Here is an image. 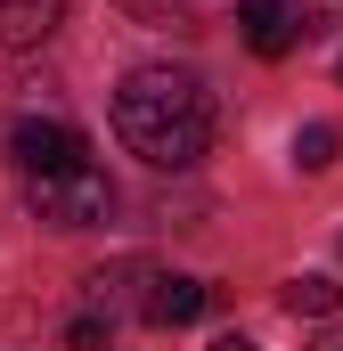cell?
<instances>
[{
	"label": "cell",
	"instance_id": "cell-4",
	"mask_svg": "<svg viewBox=\"0 0 343 351\" xmlns=\"http://www.w3.org/2000/svg\"><path fill=\"white\" fill-rule=\"evenodd\" d=\"M237 33H246L254 58H286L303 41V8H286V0H237Z\"/></svg>",
	"mask_w": 343,
	"mask_h": 351
},
{
	"label": "cell",
	"instance_id": "cell-3",
	"mask_svg": "<svg viewBox=\"0 0 343 351\" xmlns=\"http://www.w3.org/2000/svg\"><path fill=\"white\" fill-rule=\"evenodd\" d=\"M8 156H16V172H25V180H49V172L90 164V139L74 131V123H58V114H25V123L8 131Z\"/></svg>",
	"mask_w": 343,
	"mask_h": 351
},
{
	"label": "cell",
	"instance_id": "cell-2",
	"mask_svg": "<svg viewBox=\"0 0 343 351\" xmlns=\"http://www.w3.org/2000/svg\"><path fill=\"white\" fill-rule=\"evenodd\" d=\"M25 204H33V221H49V229H98V221L115 213V180L98 172V164H74V172L25 180Z\"/></svg>",
	"mask_w": 343,
	"mask_h": 351
},
{
	"label": "cell",
	"instance_id": "cell-7",
	"mask_svg": "<svg viewBox=\"0 0 343 351\" xmlns=\"http://www.w3.org/2000/svg\"><path fill=\"white\" fill-rule=\"evenodd\" d=\"M286 311H294V319H335L343 286L327 278V269H303V278H286Z\"/></svg>",
	"mask_w": 343,
	"mask_h": 351
},
{
	"label": "cell",
	"instance_id": "cell-9",
	"mask_svg": "<svg viewBox=\"0 0 343 351\" xmlns=\"http://www.w3.org/2000/svg\"><path fill=\"white\" fill-rule=\"evenodd\" d=\"M106 335H115V327H106L98 311H82V319H66V351H106Z\"/></svg>",
	"mask_w": 343,
	"mask_h": 351
},
{
	"label": "cell",
	"instance_id": "cell-13",
	"mask_svg": "<svg viewBox=\"0 0 343 351\" xmlns=\"http://www.w3.org/2000/svg\"><path fill=\"white\" fill-rule=\"evenodd\" d=\"M335 82H343V66H335Z\"/></svg>",
	"mask_w": 343,
	"mask_h": 351
},
{
	"label": "cell",
	"instance_id": "cell-1",
	"mask_svg": "<svg viewBox=\"0 0 343 351\" xmlns=\"http://www.w3.org/2000/svg\"><path fill=\"white\" fill-rule=\"evenodd\" d=\"M115 131L139 164L156 172H188L213 147V90L180 66H139L131 82L115 90Z\"/></svg>",
	"mask_w": 343,
	"mask_h": 351
},
{
	"label": "cell",
	"instance_id": "cell-8",
	"mask_svg": "<svg viewBox=\"0 0 343 351\" xmlns=\"http://www.w3.org/2000/svg\"><path fill=\"white\" fill-rule=\"evenodd\" d=\"M335 147H343L335 123H303V131H294V164H303V172H327V164H335Z\"/></svg>",
	"mask_w": 343,
	"mask_h": 351
},
{
	"label": "cell",
	"instance_id": "cell-12",
	"mask_svg": "<svg viewBox=\"0 0 343 351\" xmlns=\"http://www.w3.org/2000/svg\"><path fill=\"white\" fill-rule=\"evenodd\" d=\"M311 351H343V327H327V335H319V343H311Z\"/></svg>",
	"mask_w": 343,
	"mask_h": 351
},
{
	"label": "cell",
	"instance_id": "cell-11",
	"mask_svg": "<svg viewBox=\"0 0 343 351\" xmlns=\"http://www.w3.org/2000/svg\"><path fill=\"white\" fill-rule=\"evenodd\" d=\"M213 351H254V343H246V335H213Z\"/></svg>",
	"mask_w": 343,
	"mask_h": 351
},
{
	"label": "cell",
	"instance_id": "cell-6",
	"mask_svg": "<svg viewBox=\"0 0 343 351\" xmlns=\"http://www.w3.org/2000/svg\"><path fill=\"white\" fill-rule=\"evenodd\" d=\"M66 0H0V49H41L58 33Z\"/></svg>",
	"mask_w": 343,
	"mask_h": 351
},
{
	"label": "cell",
	"instance_id": "cell-5",
	"mask_svg": "<svg viewBox=\"0 0 343 351\" xmlns=\"http://www.w3.org/2000/svg\"><path fill=\"white\" fill-rule=\"evenodd\" d=\"M204 302H213V286H204V278H147L139 319H147V327H196V319H204Z\"/></svg>",
	"mask_w": 343,
	"mask_h": 351
},
{
	"label": "cell",
	"instance_id": "cell-10",
	"mask_svg": "<svg viewBox=\"0 0 343 351\" xmlns=\"http://www.w3.org/2000/svg\"><path fill=\"white\" fill-rule=\"evenodd\" d=\"M123 8H139V16H172V8H188V0H123Z\"/></svg>",
	"mask_w": 343,
	"mask_h": 351
}]
</instances>
